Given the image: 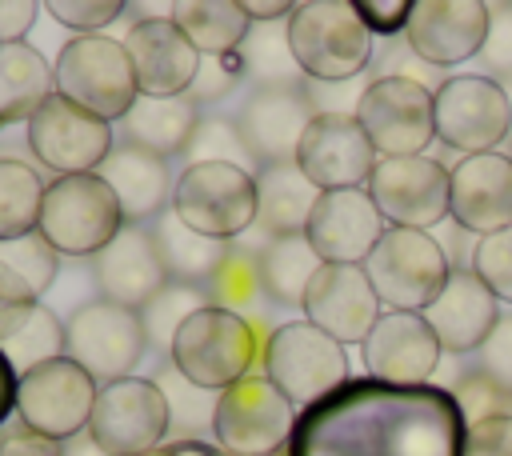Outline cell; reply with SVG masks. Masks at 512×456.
<instances>
[{
    "label": "cell",
    "mask_w": 512,
    "mask_h": 456,
    "mask_svg": "<svg viewBox=\"0 0 512 456\" xmlns=\"http://www.w3.org/2000/svg\"><path fill=\"white\" fill-rule=\"evenodd\" d=\"M468 420L448 388L348 380L304 408L288 456H464Z\"/></svg>",
    "instance_id": "1"
},
{
    "label": "cell",
    "mask_w": 512,
    "mask_h": 456,
    "mask_svg": "<svg viewBox=\"0 0 512 456\" xmlns=\"http://www.w3.org/2000/svg\"><path fill=\"white\" fill-rule=\"evenodd\" d=\"M288 44L308 80L344 84L356 80L376 48L352 0H300L288 16Z\"/></svg>",
    "instance_id": "2"
},
{
    "label": "cell",
    "mask_w": 512,
    "mask_h": 456,
    "mask_svg": "<svg viewBox=\"0 0 512 456\" xmlns=\"http://www.w3.org/2000/svg\"><path fill=\"white\" fill-rule=\"evenodd\" d=\"M268 340L252 328L248 316H236L228 308H200L172 340L168 360L176 364V372H184L192 384L208 388V392H224L236 380L252 376V364L260 356Z\"/></svg>",
    "instance_id": "3"
},
{
    "label": "cell",
    "mask_w": 512,
    "mask_h": 456,
    "mask_svg": "<svg viewBox=\"0 0 512 456\" xmlns=\"http://www.w3.org/2000/svg\"><path fill=\"white\" fill-rule=\"evenodd\" d=\"M52 72H56V96L108 124H120L140 96L124 40L112 36H72L60 48Z\"/></svg>",
    "instance_id": "4"
},
{
    "label": "cell",
    "mask_w": 512,
    "mask_h": 456,
    "mask_svg": "<svg viewBox=\"0 0 512 456\" xmlns=\"http://www.w3.org/2000/svg\"><path fill=\"white\" fill-rule=\"evenodd\" d=\"M264 376L292 400V408H312L336 388H344L348 356L344 344H336L328 332H320L308 320H288L268 332L264 344Z\"/></svg>",
    "instance_id": "5"
},
{
    "label": "cell",
    "mask_w": 512,
    "mask_h": 456,
    "mask_svg": "<svg viewBox=\"0 0 512 456\" xmlns=\"http://www.w3.org/2000/svg\"><path fill=\"white\" fill-rule=\"evenodd\" d=\"M120 228H124L120 200L112 196V188L96 172L48 180L36 232L60 256H88L92 260L100 248L112 244V236Z\"/></svg>",
    "instance_id": "6"
},
{
    "label": "cell",
    "mask_w": 512,
    "mask_h": 456,
    "mask_svg": "<svg viewBox=\"0 0 512 456\" xmlns=\"http://www.w3.org/2000/svg\"><path fill=\"white\" fill-rule=\"evenodd\" d=\"M296 420L292 400L264 372H252L220 392L212 440L224 456H276L292 444Z\"/></svg>",
    "instance_id": "7"
},
{
    "label": "cell",
    "mask_w": 512,
    "mask_h": 456,
    "mask_svg": "<svg viewBox=\"0 0 512 456\" xmlns=\"http://www.w3.org/2000/svg\"><path fill=\"white\" fill-rule=\"evenodd\" d=\"M172 212L188 228L232 244L260 216L256 176L236 164H184L172 192Z\"/></svg>",
    "instance_id": "8"
},
{
    "label": "cell",
    "mask_w": 512,
    "mask_h": 456,
    "mask_svg": "<svg viewBox=\"0 0 512 456\" xmlns=\"http://www.w3.org/2000/svg\"><path fill=\"white\" fill-rule=\"evenodd\" d=\"M364 272L388 312H424L448 284L452 264L428 232L388 228L364 260Z\"/></svg>",
    "instance_id": "9"
},
{
    "label": "cell",
    "mask_w": 512,
    "mask_h": 456,
    "mask_svg": "<svg viewBox=\"0 0 512 456\" xmlns=\"http://www.w3.org/2000/svg\"><path fill=\"white\" fill-rule=\"evenodd\" d=\"M144 352H148V336L136 308L96 296L72 308V316L64 320V356L76 360L96 384L132 376Z\"/></svg>",
    "instance_id": "10"
},
{
    "label": "cell",
    "mask_w": 512,
    "mask_h": 456,
    "mask_svg": "<svg viewBox=\"0 0 512 456\" xmlns=\"http://www.w3.org/2000/svg\"><path fill=\"white\" fill-rule=\"evenodd\" d=\"M356 120L368 132L376 156H424L436 136V108L428 84L400 72H384L364 84Z\"/></svg>",
    "instance_id": "11"
},
{
    "label": "cell",
    "mask_w": 512,
    "mask_h": 456,
    "mask_svg": "<svg viewBox=\"0 0 512 456\" xmlns=\"http://www.w3.org/2000/svg\"><path fill=\"white\" fill-rule=\"evenodd\" d=\"M436 140L460 156L496 152L512 132V100L492 76H448L432 92Z\"/></svg>",
    "instance_id": "12"
},
{
    "label": "cell",
    "mask_w": 512,
    "mask_h": 456,
    "mask_svg": "<svg viewBox=\"0 0 512 456\" xmlns=\"http://www.w3.org/2000/svg\"><path fill=\"white\" fill-rule=\"evenodd\" d=\"M364 188L388 228L428 232L448 216L452 172L436 156H380Z\"/></svg>",
    "instance_id": "13"
},
{
    "label": "cell",
    "mask_w": 512,
    "mask_h": 456,
    "mask_svg": "<svg viewBox=\"0 0 512 456\" xmlns=\"http://www.w3.org/2000/svg\"><path fill=\"white\" fill-rule=\"evenodd\" d=\"M100 384L68 356L48 360L20 376L16 388V420L48 440H72L88 432Z\"/></svg>",
    "instance_id": "14"
},
{
    "label": "cell",
    "mask_w": 512,
    "mask_h": 456,
    "mask_svg": "<svg viewBox=\"0 0 512 456\" xmlns=\"http://www.w3.org/2000/svg\"><path fill=\"white\" fill-rule=\"evenodd\" d=\"M24 140L48 172L88 176V172H100V164L116 148V128L68 104L64 96H48L36 108V116L24 124Z\"/></svg>",
    "instance_id": "15"
},
{
    "label": "cell",
    "mask_w": 512,
    "mask_h": 456,
    "mask_svg": "<svg viewBox=\"0 0 512 456\" xmlns=\"http://www.w3.org/2000/svg\"><path fill=\"white\" fill-rule=\"evenodd\" d=\"M88 436L108 456H148L160 440H168V400L156 380L124 376L100 384Z\"/></svg>",
    "instance_id": "16"
},
{
    "label": "cell",
    "mask_w": 512,
    "mask_h": 456,
    "mask_svg": "<svg viewBox=\"0 0 512 456\" xmlns=\"http://www.w3.org/2000/svg\"><path fill=\"white\" fill-rule=\"evenodd\" d=\"M492 36V8L484 0H416L404 40L408 52L432 68H452L484 52Z\"/></svg>",
    "instance_id": "17"
},
{
    "label": "cell",
    "mask_w": 512,
    "mask_h": 456,
    "mask_svg": "<svg viewBox=\"0 0 512 456\" xmlns=\"http://www.w3.org/2000/svg\"><path fill=\"white\" fill-rule=\"evenodd\" d=\"M304 320L328 332L336 344H364L384 304L364 272V264H320L304 292Z\"/></svg>",
    "instance_id": "18"
},
{
    "label": "cell",
    "mask_w": 512,
    "mask_h": 456,
    "mask_svg": "<svg viewBox=\"0 0 512 456\" xmlns=\"http://www.w3.org/2000/svg\"><path fill=\"white\" fill-rule=\"evenodd\" d=\"M364 356V372L380 384H396V388H416L428 384L444 348L436 340V332L428 328L424 312H384L376 320V328L368 332V340L360 344Z\"/></svg>",
    "instance_id": "19"
},
{
    "label": "cell",
    "mask_w": 512,
    "mask_h": 456,
    "mask_svg": "<svg viewBox=\"0 0 512 456\" xmlns=\"http://www.w3.org/2000/svg\"><path fill=\"white\" fill-rule=\"evenodd\" d=\"M312 120L316 108L308 104L304 88H252L236 112L240 140L248 144L256 168L296 164L300 140Z\"/></svg>",
    "instance_id": "20"
},
{
    "label": "cell",
    "mask_w": 512,
    "mask_h": 456,
    "mask_svg": "<svg viewBox=\"0 0 512 456\" xmlns=\"http://www.w3.org/2000/svg\"><path fill=\"white\" fill-rule=\"evenodd\" d=\"M376 148L356 116H316L300 140L296 164L320 192L364 188L376 168Z\"/></svg>",
    "instance_id": "21"
},
{
    "label": "cell",
    "mask_w": 512,
    "mask_h": 456,
    "mask_svg": "<svg viewBox=\"0 0 512 456\" xmlns=\"http://www.w3.org/2000/svg\"><path fill=\"white\" fill-rule=\"evenodd\" d=\"M384 232L388 224L372 204L368 188H340L320 192L304 236L324 264H364Z\"/></svg>",
    "instance_id": "22"
},
{
    "label": "cell",
    "mask_w": 512,
    "mask_h": 456,
    "mask_svg": "<svg viewBox=\"0 0 512 456\" xmlns=\"http://www.w3.org/2000/svg\"><path fill=\"white\" fill-rule=\"evenodd\" d=\"M92 280L104 300L140 312L168 284V268L160 260L152 224H124L112 236V244L92 256Z\"/></svg>",
    "instance_id": "23"
},
{
    "label": "cell",
    "mask_w": 512,
    "mask_h": 456,
    "mask_svg": "<svg viewBox=\"0 0 512 456\" xmlns=\"http://www.w3.org/2000/svg\"><path fill=\"white\" fill-rule=\"evenodd\" d=\"M448 172H452L448 216L456 220V228L476 236L512 228V156L476 152V156H460Z\"/></svg>",
    "instance_id": "24"
},
{
    "label": "cell",
    "mask_w": 512,
    "mask_h": 456,
    "mask_svg": "<svg viewBox=\"0 0 512 456\" xmlns=\"http://www.w3.org/2000/svg\"><path fill=\"white\" fill-rule=\"evenodd\" d=\"M124 52L132 60L140 96H188L204 60L172 16L136 20L124 36Z\"/></svg>",
    "instance_id": "25"
},
{
    "label": "cell",
    "mask_w": 512,
    "mask_h": 456,
    "mask_svg": "<svg viewBox=\"0 0 512 456\" xmlns=\"http://www.w3.org/2000/svg\"><path fill=\"white\" fill-rule=\"evenodd\" d=\"M500 316H504L500 300L488 292V284L472 268H452V276L440 288V296L424 308L428 328L436 332L440 348L452 352V356L480 352V344L496 332Z\"/></svg>",
    "instance_id": "26"
},
{
    "label": "cell",
    "mask_w": 512,
    "mask_h": 456,
    "mask_svg": "<svg viewBox=\"0 0 512 456\" xmlns=\"http://www.w3.org/2000/svg\"><path fill=\"white\" fill-rule=\"evenodd\" d=\"M96 176L120 200L124 224H156L172 208V192H176V180H180L172 172V160L140 152L132 144H120V140H116V148L108 152V160L100 164Z\"/></svg>",
    "instance_id": "27"
},
{
    "label": "cell",
    "mask_w": 512,
    "mask_h": 456,
    "mask_svg": "<svg viewBox=\"0 0 512 456\" xmlns=\"http://www.w3.org/2000/svg\"><path fill=\"white\" fill-rule=\"evenodd\" d=\"M200 120L204 116L188 96H136L128 116L116 124V140L172 160L188 152Z\"/></svg>",
    "instance_id": "28"
},
{
    "label": "cell",
    "mask_w": 512,
    "mask_h": 456,
    "mask_svg": "<svg viewBox=\"0 0 512 456\" xmlns=\"http://www.w3.org/2000/svg\"><path fill=\"white\" fill-rule=\"evenodd\" d=\"M256 188H260V216L256 228L264 232V240L276 236H304L312 208L320 200V188L300 172V164H272L256 172Z\"/></svg>",
    "instance_id": "29"
},
{
    "label": "cell",
    "mask_w": 512,
    "mask_h": 456,
    "mask_svg": "<svg viewBox=\"0 0 512 456\" xmlns=\"http://www.w3.org/2000/svg\"><path fill=\"white\" fill-rule=\"evenodd\" d=\"M48 96H56L52 64L28 40L0 44V124H28Z\"/></svg>",
    "instance_id": "30"
},
{
    "label": "cell",
    "mask_w": 512,
    "mask_h": 456,
    "mask_svg": "<svg viewBox=\"0 0 512 456\" xmlns=\"http://www.w3.org/2000/svg\"><path fill=\"white\" fill-rule=\"evenodd\" d=\"M152 236H156L160 260H164V268H168V280H176V284H196V288H204V284L216 276V268L224 264V256H228V248H232L228 240H212V236L188 228L172 208L152 224Z\"/></svg>",
    "instance_id": "31"
},
{
    "label": "cell",
    "mask_w": 512,
    "mask_h": 456,
    "mask_svg": "<svg viewBox=\"0 0 512 456\" xmlns=\"http://www.w3.org/2000/svg\"><path fill=\"white\" fill-rule=\"evenodd\" d=\"M320 256L308 244V236H276L256 248V268H260V288L272 304L280 308H300L312 276L320 272Z\"/></svg>",
    "instance_id": "32"
},
{
    "label": "cell",
    "mask_w": 512,
    "mask_h": 456,
    "mask_svg": "<svg viewBox=\"0 0 512 456\" xmlns=\"http://www.w3.org/2000/svg\"><path fill=\"white\" fill-rule=\"evenodd\" d=\"M172 20L200 56H232L252 28L240 0H176Z\"/></svg>",
    "instance_id": "33"
},
{
    "label": "cell",
    "mask_w": 512,
    "mask_h": 456,
    "mask_svg": "<svg viewBox=\"0 0 512 456\" xmlns=\"http://www.w3.org/2000/svg\"><path fill=\"white\" fill-rule=\"evenodd\" d=\"M60 272V252L40 236H16L0 240V296L16 304H40V296L52 288Z\"/></svg>",
    "instance_id": "34"
},
{
    "label": "cell",
    "mask_w": 512,
    "mask_h": 456,
    "mask_svg": "<svg viewBox=\"0 0 512 456\" xmlns=\"http://www.w3.org/2000/svg\"><path fill=\"white\" fill-rule=\"evenodd\" d=\"M236 60L244 68V80H252V88H304L308 80L292 56L288 20L252 24L244 44L236 48Z\"/></svg>",
    "instance_id": "35"
},
{
    "label": "cell",
    "mask_w": 512,
    "mask_h": 456,
    "mask_svg": "<svg viewBox=\"0 0 512 456\" xmlns=\"http://www.w3.org/2000/svg\"><path fill=\"white\" fill-rule=\"evenodd\" d=\"M44 180L32 164L0 156V240H16L40 228Z\"/></svg>",
    "instance_id": "36"
},
{
    "label": "cell",
    "mask_w": 512,
    "mask_h": 456,
    "mask_svg": "<svg viewBox=\"0 0 512 456\" xmlns=\"http://www.w3.org/2000/svg\"><path fill=\"white\" fill-rule=\"evenodd\" d=\"M156 388L168 400V436H212V420H216V404L220 392H208L200 384H192L184 372H176L172 360L160 364L156 372Z\"/></svg>",
    "instance_id": "37"
},
{
    "label": "cell",
    "mask_w": 512,
    "mask_h": 456,
    "mask_svg": "<svg viewBox=\"0 0 512 456\" xmlns=\"http://www.w3.org/2000/svg\"><path fill=\"white\" fill-rule=\"evenodd\" d=\"M212 300H208V292L204 288H196V284H176V280H168L144 308H140V324H144V336H148V348H156V352H172V340H176V332L200 312V308H208Z\"/></svg>",
    "instance_id": "38"
},
{
    "label": "cell",
    "mask_w": 512,
    "mask_h": 456,
    "mask_svg": "<svg viewBox=\"0 0 512 456\" xmlns=\"http://www.w3.org/2000/svg\"><path fill=\"white\" fill-rule=\"evenodd\" d=\"M0 352L8 356V364L16 368V376H24V372H32V368H40L48 360H60L64 356V320L52 308L36 304L24 316V324L12 336L0 340Z\"/></svg>",
    "instance_id": "39"
},
{
    "label": "cell",
    "mask_w": 512,
    "mask_h": 456,
    "mask_svg": "<svg viewBox=\"0 0 512 456\" xmlns=\"http://www.w3.org/2000/svg\"><path fill=\"white\" fill-rule=\"evenodd\" d=\"M204 292H208V300H212L216 308H228V312H236V316L256 312V304H260V296H264V288H260V268H256V252L244 248V244H232L228 256H224V264L216 268V276L204 284Z\"/></svg>",
    "instance_id": "40"
},
{
    "label": "cell",
    "mask_w": 512,
    "mask_h": 456,
    "mask_svg": "<svg viewBox=\"0 0 512 456\" xmlns=\"http://www.w3.org/2000/svg\"><path fill=\"white\" fill-rule=\"evenodd\" d=\"M184 156H188V164H236V168H244L252 176L260 172L252 152H248V144L240 140L236 120H224V116H204Z\"/></svg>",
    "instance_id": "41"
},
{
    "label": "cell",
    "mask_w": 512,
    "mask_h": 456,
    "mask_svg": "<svg viewBox=\"0 0 512 456\" xmlns=\"http://www.w3.org/2000/svg\"><path fill=\"white\" fill-rule=\"evenodd\" d=\"M472 272L500 304H512V228L480 236V244L472 248Z\"/></svg>",
    "instance_id": "42"
},
{
    "label": "cell",
    "mask_w": 512,
    "mask_h": 456,
    "mask_svg": "<svg viewBox=\"0 0 512 456\" xmlns=\"http://www.w3.org/2000/svg\"><path fill=\"white\" fill-rule=\"evenodd\" d=\"M44 12L56 24L72 28L76 36H104V28L112 20H120L128 12V4H120V0H48Z\"/></svg>",
    "instance_id": "43"
},
{
    "label": "cell",
    "mask_w": 512,
    "mask_h": 456,
    "mask_svg": "<svg viewBox=\"0 0 512 456\" xmlns=\"http://www.w3.org/2000/svg\"><path fill=\"white\" fill-rule=\"evenodd\" d=\"M476 372H480L492 388H500L504 396H512V316H508V312L500 316L496 332L480 344V352H476Z\"/></svg>",
    "instance_id": "44"
},
{
    "label": "cell",
    "mask_w": 512,
    "mask_h": 456,
    "mask_svg": "<svg viewBox=\"0 0 512 456\" xmlns=\"http://www.w3.org/2000/svg\"><path fill=\"white\" fill-rule=\"evenodd\" d=\"M240 80H244V68H240V60H236V52H232V56H204V60H200V72H196V80H192V88H188V100H192L196 108H204V104H212V100L236 92Z\"/></svg>",
    "instance_id": "45"
},
{
    "label": "cell",
    "mask_w": 512,
    "mask_h": 456,
    "mask_svg": "<svg viewBox=\"0 0 512 456\" xmlns=\"http://www.w3.org/2000/svg\"><path fill=\"white\" fill-rule=\"evenodd\" d=\"M448 392L456 396V404H460V412H464V420H468V424L488 420V416H504V412L512 408V396H504L500 388H492L480 372H472V376L456 380Z\"/></svg>",
    "instance_id": "46"
},
{
    "label": "cell",
    "mask_w": 512,
    "mask_h": 456,
    "mask_svg": "<svg viewBox=\"0 0 512 456\" xmlns=\"http://www.w3.org/2000/svg\"><path fill=\"white\" fill-rule=\"evenodd\" d=\"M464 456H512V412L468 424Z\"/></svg>",
    "instance_id": "47"
},
{
    "label": "cell",
    "mask_w": 512,
    "mask_h": 456,
    "mask_svg": "<svg viewBox=\"0 0 512 456\" xmlns=\"http://www.w3.org/2000/svg\"><path fill=\"white\" fill-rule=\"evenodd\" d=\"M356 12L372 36H396L408 28L412 0H356Z\"/></svg>",
    "instance_id": "48"
},
{
    "label": "cell",
    "mask_w": 512,
    "mask_h": 456,
    "mask_svg": "<svg viewBox=\"0 0 512 456\" xmlns=\"http://www.w3.org/2000/svg\"><path fill=\"white\" fill-rule=\"evenodd\" d=\"M0 456H64V444L48 440L16 420V424L0 428Z\"/></svg>",
    "instance_id": "49"
},
{
    "label": "cell",
    "mask_w": 512,
    "mask_h": 456,
    "mask_svg": "<svg viewBox=\"0 0 512 456\" xmlns=\"http://www.w3.org/2000/svg\"><path fill=\"white\" fill-rule=\"evenodd\" d=\"M40 12L44 4L36 0H0V44H20L32 32Z\"/></svg>",
    "instance_id": "50"
},
{
    "label": "cell",
    "mask_w": 512,
    "mask_h": 456,
    "mask_svg": "<svg viewBox=\"0 0 512 456\" xmlns=\"http://www.w3.org/2000/svg\"><path fill=\"white\" fill-rule=\"evenodd\" d=\"M240 8L248 12L252 24H272V20H288L292 16L288 0H240Z\"/></svg>",
    "instance_id": "51"
},
{
    "label": "cell",
    "mask_w": 512,
    "mask_h": 456,
    "mask_svg": "<svg viewBox=\"0 0 512 456\" xmlns=\"http://www.w3.org/2000/svg\"><path fill=\"white\" fill-rule=\"evenodd\" d=\"M16 388H20V376L8 364V356L0 352V428H4L8 416H16Z\"/></svg>",
    "instance_id": "52"
},
{
    "label": "cell",
    "mask_w": 512,
    "mask_h": 456,
    "mask_svg": "<svg viewBox=\"0 0 512 456\" xmlns=\"http://www.w3.org/2000/svg\"><path fill=\"white\" fill-rule=\"evenodd\" d=\"M32 308H36V304H16V300H4V296H0V340L12 336V332L24 324V316H28Z\"/></svg>",
    "instance_id": "53"
},
{
    "label": "cell",
    "mask_w": 512,
    "mask_h": 456,
    "mask_svg": "<svg viewBox=\"0 0 512 456\" xmlns=\"http://www.w3.org/2000/svg\"><path fill=\"white\" fill-rule=\"evenodd\" d=\"M64 456H108L88 432H80V436H72V440H64Z\"/></svg>",
    "instance_id": "54"
},
{
    "label": "cell",
    "mask_w": 512,
    "mask_h": 456,
    "mask_svg": "<svg viewBox=\"0 0 512 456\" xmlns=\"http://www.w3.org/2000/svg\"><path fill=\"white\" fill-rule=\"evenodd\" d=\"M164 456H180V452H164Z\"/></svg>",
    "instance_id": "55"
}]
</instances>
